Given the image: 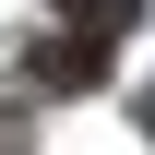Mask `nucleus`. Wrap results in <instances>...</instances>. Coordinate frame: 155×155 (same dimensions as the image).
I'll use <instances>...</instances> for the list:
<instances>
[{
	"mask_svg": "<svg viewBox=\"0 0 155 155\" xmlns=\"http://www.w3.org/2000/svg\"><path fill=\"white\" fill-rule=\"evenodd\" d=\"M36 84H48V96H96V84H107V48H96V36H72V48H36Z\"/></svg>",
	"mask_w": 155,
	"mask_h": 155,
	"instance_id": "1",
	"label": "nucleus"
}]
</instances>
